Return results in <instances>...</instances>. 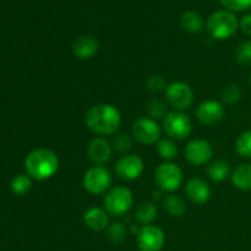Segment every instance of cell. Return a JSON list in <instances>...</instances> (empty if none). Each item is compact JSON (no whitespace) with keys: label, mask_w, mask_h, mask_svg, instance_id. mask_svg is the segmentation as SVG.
Segmentation results:
<instances>
[{"label":"cell","mask_w":251,"mask_h":251,"mask_svg":"<svg viewBox=\"0 0 251 251\" xmlns=\"http://www.w3.org/2000/svg\"><path fill=\"white\" fill-rule=\"evenodd\" d=\"M154 180L159 190L172 193V191L178 190L183 184V172L176 163L164 162L157 167Z\"/></svg>","instance_id":"8992f818"},{"label":"cell","mask_w":251,"mask_h":251,"mask_svg":"<svg viewBox=\"0 0 251 251\" xmlns=\"http://www.w3.org/2000/svg\"><path fill=\"white\" fill-rule=\"evenodd\" d=\"M112 145L103 137H96L88 144L87 154L90 161L96 166H103L112 157Z\"/></svg>","instance_id":"5bb4252c"},{"label":"cell","mask_w":251,"mask_h":251,"mask_svg":"<svg viewBox=\"0 0 251 251\" xmlns=\"http://www.w3.org/2000/svg\"><path fill=\"white\" fill-rule=\"evenodd\" d=\"M235 60L240 65H251V41H245L240 43L235 49Z\"/></svg>","instance_id":"f546056e"},{"label":"cell","mask_w":251,"mask_h":251,"mask_svg":"<svg viewBox=\"0 0 251 251\" xmlns=\"http://www.w3.org/2000/svg\"><path fill=\"white\" fill-rule=\"evenodd\" d=\"M163 207L172 217H183L186 211V205L183 199L178 195H168L163 200Z\"/></svg>","instance_id":"7402d4cb"},{"label":"cell","mask_w":251,"mask_h":251,"mask_svg":"<svg viewBox=\"0 0 251 251\" xmlns=\"http://www.w3.org/2000/svg\"><path fill=\"white\" fill-rule=\"evenodd\" d=\"M144 172V161L137 154H125L118 159L115 164V173L118 178L131 181L140 178Z\"/></svg>","instance_id":"8fae6325"},{"label":"cell","mask_w":251,"mask_h":251,"mask_svg":"<svg viewBox=\"0 0 251 251\" xmlns=\"http://www.w3.org/2000/svg\"><path fill=\"white\" fill-rule=\"evenodd\" d=\"M239 21L232 11L220 10L208 17L207 31L211 36L218 41L228 39L238 31Z\"/></svg>","instance_id":"3957f363"},{"label":"cell","mask_w":251,"mask_h":251,"mask_svg":"<svg viewBox=\"0 0 251 251\" xmlns=\"http://www.w3.org/2000/svg\"><path fill=\"white\" fill-rule=\"evenodd\" d=\"M85 124L91 131L98 135H112L118 131L122 124V115L112 104H96L87 110Z\"/></svg>","instance_id":"6da1fadb"},{"label":"cell","mask_w":251,"mask_h":251,"mask_svg":"<svg viewBox=\"0 0 251 251\" xmlns=\"http://www.w3.org/2000/svg\"><path fill=\"white\" fill-rule=\"evenodd\" d=\"M229 174V164H228V162L223 161V159H216V161L211 162L207 167L208 178L212 181H216V183H221V181L226 180Z\"/></svg>","instance_id":"ffe728a7"},{"label":"cell","mask_w":251,"mask_h":251,"mask_svg":"<svg viewBox=\"0 0 251 251\" xmlns=\"http://www.w3.org/2000/svg\"><path fill=\"white\" fill-rule=\"evenodd\" d=\"M185 158L194 166H203L208 163L213 156V149L206 140L195 139L189 142L185 147Z\"/></svg>","instance_id":"7c38bea8"},{"label":"cell","mask_w":251,"mask_h":251,"mask_svg":"<svg viewBox=\"0 0 251 251\" xmlns=\"http://www.w3.org/2000/svg\"><path fill=\"white\" fill-rule=\"evenodd\" d=\"M147 113L152 119H162L166 117L167 113V104L161 100H151L147 103Z\"/></svg>","instance_id":"f1b7e54d"},{"label":"cell","mask_w":251,"mask_h":251,"mask_svg":"<svg viewBox=\"0 0 251 251\" xmlns=\"http://www.w3.org/2000/svg\"><path fill=\"white\" fill-rule=\"evenodd\" d=\"M100 44L98 41L92 36H83L76 39L73 44L74 55L81 60H86L95 55L98 51Z\"/></svg>","instance_id":"2e32d148"},{"label":"cell","mask_w":251,"mask_h":251,"mask_svg":"<svg viewBox=\"0 0 251 251\" xmlns=\"http://www.w3.org/2000/svg\"><path fill=\"white\" fill-rule=\"evenodd\" d=\"M161 126L152 118H140L132 124V136L142 145H154L161 137Z\"/></svg>","instance_id":"9c48e42d"},{"label":"cell","mask_w":251,"mask_h":251,"mask_svg":"<svg viewBox=\"0 0 251 251\" xmlns=\"http://www.w3.org/2000/svg\"><path fill=\"white\" fill-rule=\"evenodd\" d=\"M185 195L195 205H203L211 198V188L203 179L191 178L185 185Z\"/></svg>","instance_id":"9a60e30c"},{"label":"cell","mask_w":251,"mask_h":251,"mask_svg":"<svg viewBox=\"0 0 251 251\" xmlns=\"http://www.w3.org/2000/svg\"><path fill=\"white\" fill-rule=\"evenodd\" d=\"M167 100L176 110L188 109L194 103V91L186 82L176 81L169 83L166 90Z\"/></svg>","instance_id":"ba28073f"},{"label":"cell","mask_w":251,"mask_h":251,"mask_svg":"<svg viewBox=\"0 0 251 251\" xmlns=\"http://www.w3.org/2000/svg\"><path fill=\"white\" fill-rule=\"evenodd\" d=\"M180 25L189 33H199L203 28V21L195 11H185L180 17Z\"/></svg>","instance_id":"44dd1931"},{"label":"cell","mask_w":251,"mask_h":251,"mask_svg":"<svg viewBox=\"0 0 251 251\" xmlns=\"http://www.w3.org/2000/svg\"><path fill=\"white\" fill-rule=\"evenodd\" d=\"M239 26L240 28H242V31L244 32L247 36L251 37V14L244 15V16L242 17V20H240L239 22Z\"/></svg>","instance_id":"d6a6232c"},{"label":"cell","mask_w":251,"mask_h":251,"mask_svg":"<svg viewBox=\"0 0 251 251\" xmlns=\"http://www.w3.org/2000/svg\"><path fill=\"white\" fill-rule=\"evenodd\" d=\"M232 181L239 190H251V164L244 163L238 166L232 173Z\"/></svg>","instance_id":"ac0fdd59"},{"label":"cell","mask_w":251,"mask_h":251,"mask_svg":"<svg viewBox=\"0 0 251 251\" xmlns=\"http://www.w3.org/2000/svg\"><path fill=\"white\" fill-rule=\"evenodd\" d=\"M157 152L161 158L172 161L178 156V147L172 139H162L157 142Z\"/></svg>","instance_id":"603a6c76"},{"label":"cell","mask_w":251,"mask_h":251,"mask_svg":"<svg viewBox=\"0 0 251 251\" xmlns=\"http://www.w3.org/2000/svg\"><path fill=\"white\" fill-rule=\"evenodd\" d=\"M104 210L110 216L126 215L134 205V196L126 186H115L110 189L103 199Z\"/></svg>","instance_id":"277c9868"},{"label":"cell","mask_w":251,"mask_h":251,"mask_svg":"<svg viewBox=\"0 0 251 251\" xmlns=\"http://www.w3.org/2000/svg\"><path fill=\"white\" fill-rule=\"evenodd\" d=\"M235 151L240 157L251 158V130L239 135L235 142Z\"/></svg>","instance_id":"cb8c5ba5"},{"label":"cell","mask_w":251,"mask_h":251,"mask_svg":"<svg viewBox=\"0 0 251 251\" xmlns=\"http://www.w3.org/2000/svg\"><path fill=\"white\" fill-rule=\"evenodd\" d=\"M112 173L103 166H95L83 174L82 185L91 195H100L107 193L112 185Z\"/></svg>","instance_id":"5b68a950"},{"label":"cell","mask_w":251,"mask_h":251,"mask_svg":"<svg viewBox=\"0 0 251 251\" xmlns=\"http://www.w3.org/2000/svg\"><path fill=\"white\" fill-rule=\"evenodd\" d=\"M163 130L172 140H184L191 134L193 123L185 113L174 110L164 117Z\"/></svg>","instance_id":"52a82bcc"},{"label":"cell","mask_w":251,"mask_h":251,"mask_svg":"<svg viewBox=\"0 0 251 251\" xmlns=\"http://www.w3.org/2000/svg\"><path fill=\"white\" fill-rule=\"evenodd\" d=\"M226 110L220 102L213 100H205L196 109V117L201 124L206 126H215L223 120Z\"/></svg>","instance_id":"4fadbf2b"},{"label":"cell","mask_w":251,"mask_h":251,"mask_svg":"<svg viewBox=\"0 0 251 251\" xmlns=\"http://www.w3.org/2000/svg\"><path fill=\"white\" fill-rule=\"evenodd\" d=\"M157 206L153 202H150V201H144V202L140 203L136 208V212H135V217L136 221L140 225L149 226L157 218Z\"/></svg>","instance_id":"d6986e66"},{"label":"cell","mask_w":251,"mask_h":251,"mask_svg":"<svg viewBox=\"0 0 251 251\" xmlns=\"http://www.w3.org/2000/svg\"><path fill=\"white\" fill-rule=\"evenodd\" d=\"M136 237L140 251H161L166 243L163 230L153 225L142 226Z\"/></svg>","instance_id":"30bf717a"},{"label":"cell","mask_w":251,"mask_h":251,"mask_svg":"<svg viewBox=\"0 0 251 251\" xmlns=\"http://www.w3.org/2000/svg\"><path fill=\"white\" fill-rule=\"evenodd\" d=\"M220 1L230 11H244L251 7V0H220Z\"/></svg>","instance_id":"4dcf8cb0"},{"label":"cell","mask_w":251,"mask_h":251,"mask_svg":"<svg viewBox=\"0 0 251 251\" xmlns=\"http://www.w3.org/2000/svg\"><path fill=\"white\" fill-rule=\"evenodd\" d=\"M130 229H131L132 234L137 235L140 233V230H141V227H139V226H136V225H131V228H130Z\"/></svg>","instance_id":"836d02e7"},{"label":"cell","mask_w":251,"mask_h":251,"mask_svg":"<svg viewBox=\"0 0 251 251\" xmlns=\"http://www.w3.org/2000/svg\"><path fill=\"white\" fill-rule=\"evenodd\" d=\"M161 195H162V190L153 191V194H152V198H153L154 200H158V199L161 198Z\"/></svg>","instance_id":"e575fe53"},{"label":"cell","mask_w":251,"mask_h":251,"mask_svg":"<svg viewBox=\"0 0 251 251\" xmlns=\"http://www.w3.org/2000/svg\"><path fill=\"white\" fill-rule=\"evenodd\" d=\"M146 86L151 92H161V91H166L168 87L166 80L159 75L150 76L149 80L146 81Z\"/></svg>","instance_id":"1f68e13d"},{"label":"cell","mask_w":251,"mask_h":251,"mask_svg":"<svg viewBox=\"0 0 251 251\" xmlns=\"http://www.w3.org/2000/svg\"><path fill=\"white\" fill-rule=\"evenodd\" d=\"M107 235L110 242L114 244H120L126 237V228L122 222H113L112 225L108 226Z\"/></svg>","instance_id":"4316f807"},{"label":"cell","mask_w":251,"mask_h":251,"mask_svg":"<svg viewBox=\"0 0 251 251\" xmlns=\"http://www.w3.org/2000/svg\"><path fill=\"white\" fill-rule=\"evenodd\" d=\"M112 147L115 151L120 152V153H127L132 149L131 137L127 134H124V132L115 134L112 140Z\"/></svg>","instance_id":"484cf974"},{"label":"cell","mask_w":251,"mask_h":251,"mask_svg":"<svg viewBox=\"0 0 251 251\" xmlns=\"http://www.w3.org/2000/svg\"><path fill=\"white\" fill-rule=\"evenodd\" d=\"M221 98H222V102L227 105H234L242 98V91L238 86L235 85H229L227 87H225L221 92Z\"/></svg>","instance_id":"83f0119b"},{"label":"cell","mask_w":251,"mask_h":251,"mask_svg":"<svg viewBox=\"0 0 251 251\" xmlns=\"http://www.w3.org/2000/svg\"><path fill=\"white\" fill-rule=\"evenodd\" d=\"M32 188V178L28 174H19L11 183V190L16 195H26Z\"/></svg>","instance_id":"d4e9b609"},{"label":"cell","mask_w":251,"mask_h":251,"mask_svg":"<svg viewBox=\"0 0 251 251\" xmlns=\"http://www.w3.org/2000/svg\"><path fill=\"white\" fill-rule=\"evenodd\" d=\"M83 221H85L86 226L95 232L107 229L108 226H109L108 212L100 207H92L86 211L85 215H83Z\"/></svg>","instance_id":"e0dca14e"},{"label":"cell","mask_w":251,"mask_h":251,"mask_svg":"<svg viewBox=\"0 0 251 251\" xmlns=\"http://www.w3.org/2000/svg\"><path fill=\"white\" fill-rule=\"evenodd\" d=\"M249 81H250V85H251V74H250V77H249Z\"/></svg>","instance_id":"d590c367"},{"label":"cell","mask_w":251,"mask_h":251,"mask_svg":"<svg viewBox=\"0 0 251 251\" xmlns=\"http://www.w3.org/2000/svg\"><path fill=\"white\" fill-rule=\"evenodd\" d=\"M27 174L36 180H47L55 176L59 169V158L48 149H37L29 152L25 159Z\"/></svg>","instance_id":"7a4b0ae2"}]
</instances>
